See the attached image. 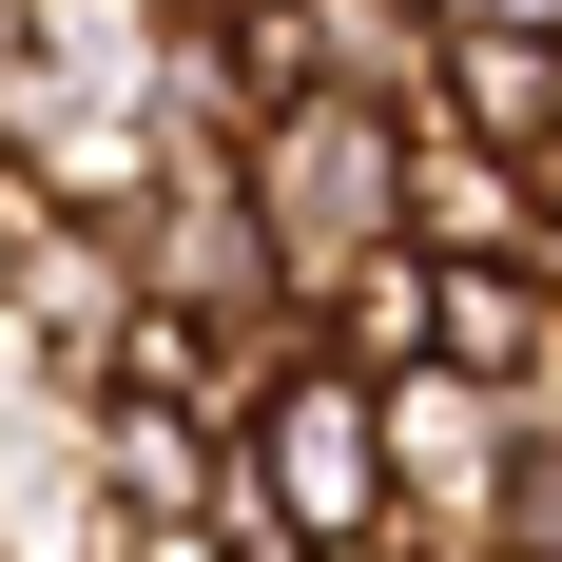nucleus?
Returning <instances> with one entry per match:
<instances>
[{
	"instance_id": "1",
	"label": "nucleus",
	"mask_w": 562,
	"mask_h": 562,
	"mask_svg": "<svg viewBox=\"0 0 562 562\" xmlns=\"http://www.w3.org/2000/svg\"><path fill=\"white\" fill-rule=\"evenodd\" d=\"M233 175H252V233H272L291 311H311L349 252H389V233H407V116L349 98V78H291V98L233 136Z\"/></svg>"
},
{
	"instance_id": "2",
	"label": "nucleus",
	"mask_w": 562,
	"mask_h": 562,
	"mask_svg": "<svg viewBox=\"0 0 562 562\" xmlns=\"http://www.w3.org/2000/svg\"><path fill=\"white\" fill-rule=\"evenodd\" d=\"M233 485H252V524H272V543H349V524H389V427H369V369L291 330L272 369H252V407H233Z\"/></svg>"
},
{
	"instance_id": "3",
	"label": "nucleus",
	"mask_w": 562,
	"mask_h": 562,
	"mask_svg": "<svg viewBox=\"0 0 562 562\" xmlns=\"http://www.w3.org/2000/svg\"><path fill=\"white\" fill-rule=\"evenodd\" d=\"M0 330L40 349L58 389H98V349L136 330V233L78 214L40 156H0Z\"/></svg>"
},
{
	"instance_id": "4",
	"label": "nucleus",
	"mask_w": 562,
	"mask_h": 562,
	"mask_svg": "<svg viewBox=\"0 0 562 562\" xmlns=\"http://www.w3.org/2000/svg\"><path fill=\"white\" fill-rule=\"evenodd\" d=\"M369 427H389V524H407V543H427V562H447V543H485L524 407L485 389V369H447V349H427V369H369Z\"/></svg>"
},
{
	"instance_id": "5",
	"label": "nucleus",
	"mask_w": 562,
	"mask_h": 562,
	"mask_svg": "<svg viewBox=\"0 0 562 562\" xmlns=\"http://www.w3.org/2000/svg\"><path fill=\"white\" fill-rule=\"evenodd\" d=\"M78 465H98V505H116V524H252V485H233V407L78 389Z\"/></svg>"
},
{
	"instance_id": "6",
	"label": "nucleus",
	"mask_w": 562,
	"mask_h": 562,
	"mask_svg": "<svg viewBox=\"0 0 562 562\" xmlns=\"http://www.w3.org/2000/svg\"><path fill=\"white\" fill-rule=\"evenodd\" d=\"M233 20H252L272 78H349V98H389V116L447 98V0H233Z\"/></svg>"
},
{
	"instance_id": "7",
	"label": "nucleus",
	"mask_w": 562,
	"mask_h": 562,
	"mask_svg": "<svg viewBox=\"0 0 562 562\" xmlns=\"http://www.w3.org/2000/svg\"><path fill=\"white\" fill-rule=\"evenodd\" d=\"M407 252H524V156L465 136L447 98L407 116Z\"/></svg>"
},
{
	"instance_id": "8",
	"label": "nucleus",
	"mask_w": 562,
	"mask_h": 562,
	"mask_svg": "<svg viewBox=\"0 0 562 562\" xmlns=\"http://www.w3.org/2000/svg\"><path fill=\"white\" fill-rule=\"evenodd\" d=\"M447 116L505 136V156H543L562 136V20H447Z\"/></svg>"
},
{
	"instance_id": "9",
	"label": "nucleus",
	"mask_w": 562,
	"mask_h": 562,
	"mask_svg": "<svg viewBox=\"0 0 562 562\" xmlns=\"http://www.w3.org/2000/svg\"><path fill=\"white\" fill-rule=\"evenodd\" d=\"M427 272H447V291H427V349H447V369H485V389H524V349L562 330V291L524 272V252H427Z\"/></svg>"
},
{
	"instance_id": "10",
	"label": "nucleus",
	"mask_w": 562,
	"mask_h": 562,
	"mask_svg": "<svg viewBox=\"0 0 562 562\" xmlns=\"http://www.w3.org/2000/svg\"><path fill=\"white\" fill-rule=\"evenodd\" d=\"M427 291H447V272L389 233V252H349V272L311 291V349H349V369H427Z\"/></svg>"
},
{
	"instance_id": "11",
	"label": "nucleus",
	"mask_w": 562,
	"mask_h": 562,
	"mask_svg": "<svg viewBox=\"0 0 562 562\" xmlns=\"http://www.w3.org/2000/svg\"><path fill=\"white\" fill-rule=\"evenodd\" d=\"M20 40H40V78H58V98H156V40H175V0H40Z\"/></svg>"
},
{
	"instance_id": "12",
	"label": "nucleus",
	"mask_w": 562,
	"mask_h": 562,
	"mask_svg": "<svg viewBox=\"0 0 562 562\" xmlns=\"http://www.w3.org/2000/svg\"><path fill=\"white\" fill-rule=\"evenodd\" d=\"M485 543L562 562V427H524V447H505V505H485Z\"/></svg>"
},
{
	"instance_id": "13",
	"label": "nucleus",
	"mask_w": 562,
	"mask_h": 562,
	"mask_svg": "<svg viewBox=\"0 0 562 562\" xmlns=\"http://www.w3.org/2000/svg\"><path fill=\"white\" fill-rule=\"evenodd\" d=\"M524 272L562 291V136H543V156H524Z\"/></svg>"
},
{
	"instance_id": "14",
	"label": "nucleus",
	"mask_w": 562,
	"mask_h": 562,
	"mask_svg": "<svg viewBox=\"0 0 562 562\" xmlns=\"http://www.w3.org/2000/svg\"><path fill=\"white\" fill-rule=\"evenodd\" d=\"M116 562H233V524H116Z\"/></svg>"
},
{
	"instance_id": "15",
	"label": "nucleus",
	"mask_w": 562,
	"mask_h": 562,
	"mask_svg": "<svg viewBox=\"0 0 562 562\" xmlns=\"http://www.w3.org/2000/svg\"><path fill=\"white\" fill-rule=\"evenodd\" d=\"M291 562H427L407 524H349V543H291Z\"/></svg>"
},
{
	"instance_id": "16",
	"label": "nucleus",
	"mask_w": 562,
	"mask_h": 562,
	"mask_svg": "<svg viewBox=\"0 0 562 562\" xmlns=\"http://www.w3.org/2000/svg\"><path fill=\"white\" fill-rule=\"evenodd\" d=\"M447 20H562V0H447Z\"/></svg>"
},
{
	"instance_id": "17",
	"label": "nucleus",
	"mask_w": 562,
	"mask_h": 562,
	"mask_svg": "<svg viewBox=\"0 0 562 562\" xmlns=\"http://www.w3.org/2000/svg\"><path fill=\"white\" fill-rule=\"evenodd\" d=\"M233 562H291V543H272V524H233Z\"/></svg>"
},
{
	"instance_id": "18",
	"label": "nucleus",
	"mask_w": 562,
	"mask_h": 562,
	"mask_svg": "<svg viewBox=\"0 0 562 562\" xmlns=\"http://www.w3.org/2000/svg\"><path fill=\"white\" fill-rule=\"evenodd\" d=\"M447 562H524V543H447Z\"/></svg>"
}]
</instances>
